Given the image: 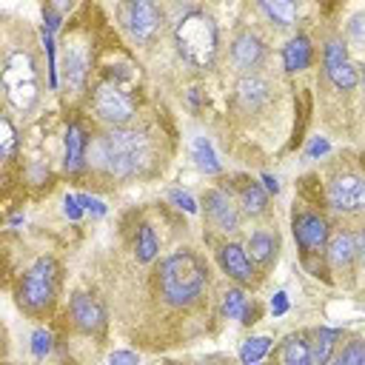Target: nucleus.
<instances>
[{
  "label": "nucleus",
  "mask_w": 365,
  "mask_h": 365,
  "mask_svg": "<svg viewBox=\"0 0 365 365\" xmlns=\"http://www.w3.org/2000/svg\"><path fill=\"white\" fill-rule=\"evenodd\" d=\"M91 157H94V165L106 168L108 174L131 177L148 160V140L145 134L131 131V128H111L108 134L97 137Z\"/></svg>",
  "instance_id": "1"
},
{
  "label": "nucleus",
  "mask_w": 365,
  "mask_h": 365,
  "mask_svg": "<svg viewBox=\"0 0 365 365\" xmlns=\"http://www.w3.org/2000/svg\"><path fill=\"white\" fill-rule=\"evenodd\" d=\"M205 279H208V271H205L202 259L191 251H177V254L165 257L160 265V288L171 305L194 302L202 294Z\"/></svg>",
  "instance_id": "2"
},
{
  "label": "nucleus",
  "mask_w": 365,
  "mask_h": 365,
  "mask_svg": "<svg viewBox=\"0 0 365 365\" xmlns=\"http://www.w3.org/2000/svg\"><path fill=\"white\" fill-rule=\"evenodd\" d=\"M174 40H177V48H180L185 63H191L197 68L211 66V60L217 54V26H214V20L208 14L188 11L177 23Z\"/></svg>",
  "instance_id": "3"
},
{
  "label": "nucleus",
  "mask_w": 365,
  "mask_h": 365,
  "mask_svg": "<svg viewBox=\"0 0 365 365\" xmlns=\"http://www.w3.org/2000/svg\"><path fill=\"white\" fill-rule=\"evenodd\" d=\"M3 88H6V97L14 108L20 111H29L34 103H37V68H34V60L29 51H11L6 57V68H3Z\"/></svg>",
  "instance_id": "4"
},
{
  "label": "nucleus",
  "mask_w": 365,
  "mask_h": 365,
  "mask_svg": "<svg viewBox=\"0 0 365 365\" xmlns=\"http://www.w3.org/2000/svg\"><path fill=\"white\" fill-rule=\"evenodd\" d=\"M54 288H57V268H54V259L48 257H40L23 277L20 282V302L29 308V311H43L51 305L54 299Z\"/></svg>",
  "instance_id": "5"
},
{
  "label": "nucleus",
  "mask_w": 365,
  "mask_h": 365,
  "mask_svg": "<svg viewBox=\"0 0 365 365\" xmlns=\"http://www.w3.org/2000/svg\"><path fill=\"white\" fill-rule=\"evenodd\" d=\"M94 108H97V114H100L106 123H111V125H123V123H128V120L134 117V100H131L120 86H111V83H106V86L97 88V94H94Z\"/></svg>",
  "instance_id": "6"
},
{
  "label": "nucleus",
  "mask_w": 365,
  "mask_h": 365,
  "mask_svg": "<svg viewBox=\"0 0 365 365\" xmlns=\"http://www.w3.org/2000/svg\"><path fill=\"white\" fill-rule=\"evenodd\" d=\"M328 202L334 211L356 214L365 211V180L356 174H342L328 185Z\"/></svg>",
  "instance_id": "7"
},
{
  "label": "nucleus",
  "mask_w": 365,
  "mask_h": 365,
  "mask_svg": "<svg viewBox=\"0 0 365 365\" xmlns=\"http://www.w3.org/2000/svg\"><path fill=\"white\" fill-rule=\"evenodd\" d=\"M123 23L128 29V34L137 40V43H145L154 37L157 26H160V9L148 0H134V3H125L123 6Z\"/></svg>",
  "instance_id": "8"
},
{
  "label": "nucleus",
  "mask_w": 365,
  "mask_h": 365,
  "mask_svg": "<svg viewBox=\"0 0 365 365\" xmlns=\"http://www.w3.org/2000/svg\"><path fill=\"white\" fill-rule=\"evenodd\" d=\"M325 71H328V80L336 86V88H354L359 83V74L354 68V63L348 60L345 54V46L339 40H331L325 46Z\"/></svg>",
  "instance_id": "9"
},
{
  "label": "nucleus",
  "mask_w": 365,
  "mask_h": 365,
  "mask_svg": "<svg viewBox=\"0 0 365 365\" xmlns=\"http://www.w3.org/2000/svg\"><path fill=\"white\" fill-rule=\"evenodd\" d=\"M205 214H208V220H211V225L217 231L231 234V231L240 228V208L234 205L231 194H225L220 188H214V191L205 194Z\"/></svg>",
  "instance_id": "10"
},
{
  "label": "nucleus",
  "mask_w": 365,
  "mask_h": 365,
  "mask_svg": "<svg viewBox=\"0 0 365 365\" xmlns=\"http://www.w3.org/2000/svg\"><path fill=\"white\" fill-rule=\"evenodd\" d=\"M294 237L302 251H322L328 242V222L319 214H299L294 217Z\"/></svg>",
  "instance_id": "11"
},
{
  "label": "nucleus",
  "mask_w": 365,
  "mask_h": 365,
  "mask_svg": "<svg viewBox=\"0 0 365 365\" xmlns=\"http://www.w3.org/2000/svg\"><path fill=\"white\" fill-rule=\"evenodd\" d=\"M68 311H71V319H74V325H77L80 331H97V328H103V322H106V314H103L100 302L91 299L88 294H74Z\"/></svg>",
  "instance_id": "12"
},
{
  "label": "nucleus",
  "mask_w": 365,
  "mask_h": 365,
  "mask_svg": "<svg viewBox=\"0 0 365 365\" xmlns=\"http://www.w3.org/2000/svg\"><path fill=\"white\" fill-rule=\"evenodd\" d=\"M220 265H222V271H225L228 277H234L237 282H251V279H254V265H251L245 248L237 245V242H225V245L220 248Z\"/></svg>",
  "instance_id": "13"
},
{
  "label": "nucleus",
  "mask_w": 365,
  "mask_h": 365,
  "mask_svg": "<svg viewBox=\"0 0 365 365\" xmlns=\"http://www.w3.org/2000/svg\"><path fill=\"white\" fill-rule=\"evenodd\" d=\"M262 54H265L262 40H259L257 34H251V31H242V34L234 40V46H231V60H234V66L242 68V71L257 68L259 60H262Z\"/></svg>",
  "instance_id": "14"
},
{
  "label": "nucleus",
  "mask_w": 365,
  "mask_h": 365,
  "mask_svg": "<svg viewBox=\"0 0 365 365\" xmlns=\"http://www.w3.org/2000/svg\"><path fill=\"white\" fill-rule=\"evenodd\" d=\"M268 100V83L257 74H245L240 83H237V103L248 111L259 108L262 103Z\"/></svg>",
  "instance_id": "15"
},
{
  "label": "nucleus",
  "mask_w": 365,
  "mask_h": 365,
  "mask_svg": "<svg viewBox=\"0 0 365 365\" xmlns=\"http://www.w3.org/2000/svg\"><path fill=\"white\" fill-rule=\"evenodd\" d=\"M86 163V134L77 123L66 128V171H80Z\"/></svg>",
  "instance_id": "16"
},
{
  "label": "nucleus",
  "mask_w": 365,
  "mask_h": 365,
  "mask_svg": "<svg viewBox=\"0 0 365 365\" xmlns=\"http://www.w3.org/2000/svg\"><path fill=\"white\" fill-rule=\"evenodd\" d=\"M282 63H285V71H302L308 63H311V43L308 37H294L288 40V46L282 48Z\"/></svg>",
  "instance_id": "17"
},
{
  "label": "nucleus",
  "mask_w": 365,
  "mask_h": 365,
  "mask_svg": "<svg viewBox=\"0 0 365 365\" xmlns=\"http://www.w3.org/2000/svg\"><path fill=\"white\" fill-rule=\"evenodd\" d=\"M336 336H339V331L336 328H319V331H314V336H311V362L314 365H328L331 362V351H334V345H336Z\"/></svg>",
  "instance_id": "18"
},
{
  "label": "nucleus",
  "mask_w": 365,
  "mask_h": 365,
  "mask_svg": "<svg viewBox=\"0 0 365 365\" xmlns=\"http://www.w3.org/2000/svg\"><path fill=\"white\" fill-rule=\"evenodd\" d=\"M279 365H314L311 362V345L305 342V336H288L279 345Z\"/></svg>",
  "instance_id": "19"
},
{
  "label": "nucleus",
  "mask_w": 365,
  "mask_h": 365,
  "mask_svg": "<svg viewBox=\"0 0 365 365\" xmlns=\"http://www.w3.org/2000/svg\"><path fill=\"white\" fill-rule=\"evenodd\" d=\"M63 77H66V86H68L71 91H80V88H83V83H86V54H83V48L66 51Z\"/></svg>",
  "instance_id": "20"
},
{
  "label": "nucleus",
  "mask_w": 365,
  "mask_h": 365,
  "mask_svg": "<svg viewBox=\"0 0 365 365\" xmlns=\"http://www.w3.org/2000/svg\"><path fill=\"white\" fill-rule=\"evenodd\" d=\"M356 257V242L351 234H334L331 242H328V259L331 265L342 268V265H351Z\"/></svg>",
  "instance_id": "21"
},
{
  "label": "nucleus",
  "mask_w": 365,
  "mask_h": 365,
  "mask_svg": "<svg viewBox=\"0 0 365 365\" xmlns=\"http://www.w3.org/2000/svg\"><path fill=\"white\" fill-rule=\"evenodd\" d=\"M191 154H194V163H197L200 171H205V174H220V160H217L214 145H211L208 137H194Z\"/></svg>",
  "instance_id": "22"
},
{
  "label": "nucleus",
  "mask_w": 365,
  "mask_h": 365,
  "mask_svg": "<svg viewBox=\"0 0 365 365\" xmlns=\"http://www.w3.org/2000/svg\"><path fill=\"white\" fill-rule=\"evenodd\" d=\"M248 251H251V259H257L259 265H271V259L277 257V237L265 234V231H257L248 240Z\"/></svg>",
  "instance_id": "23"
},
{
  "label": "nucleus",
  "mask_w": 365,
  "mask_h": 365,
  "mask_svg": "<svg viewBox=\"0 0 365 365\" xmlns=\"http://www.w3.org/2000/svg\"><path fill=\"white\" fill-rule=\"evenodd\" d=\"M240 205H242V211H245V214H251V217L262 214V211H265V205H268L265 188H262V185H257V182H245V185H242V191H240Z\"/></svg>",
  "instance_id": "24"
},
{
  "label": "nucleus",
  "mask_w": 365,
  "mask_h": 365,
  "mask_svg": "<svg viewBox=\"0 0 365 365\" xmlns=\"http://www.w3.org/2000/svg\"><path fill=\"white\" fill-rule=\"evenodd\" d=\"M222 314H225L228 319L251 322V319H248V317H251V311H248V299H245V294H242L240 288L225 291V297H222Z\"/></svg>",
  "instance_id": "25"
},
{
  "label": "nucleus",
  "mask_w": 365,
  "mask_h": 365,
  "mask_svg": "<svg viewBox=\"0 0 365 365\" xmlns=\"http://www.w3.org/2000/svg\"><path fill=\"white\" fill-rule=\"evenodd\" d=\"M259 9L279 26H291L297 17V6L291 0H274V3H259Z\"/></svg>",
  "instance_id": "26"
},
{
  "label": "nucleus",
  "mask_w": 365,
  "mask_h": 365,
  "mask_svg": "<svg viewBox=\"0 0 365 365\" xmlns=\"http://www.w3.org/2000/svg\"><path fill=\"white\" fill-rule=\"evenodd\" d=\"M268 351H271V339H268V336H251V339L242 342L240 359H242L245 365H257Z\"/></svg>",
  "instance_id": "27"
},
{
  "label": "nucleus",
  "mask_w": 365,
  "mask_h": 365,
  "mask_svg": "<svg viewBox=\"0 0 365 365\" xmlns=\"http://www.w3.org/2000/svg\"><path fill=\"white\" fill-rule=\"evenodd\" d=\"M157 257V237L151 231V225H140L137 234V259L140 262H151Z\"/></svg>",
  "instance_id": "28"
},
{
  "label": "nucleus",
  "mask_w": 365,
  "mask_h": 365,
  "mask_svg": "<svg viewBox=\"0 0 365 365\" xmlns=\"http://www.w3.org/2000/svg\"><path fill=\"white\" fill-rule=\"evenodd\" d=\"M48 351H51V334L43 331V328H37V331L31 334V354L40 359V356H46Z\"/></svg>",
  "instance_id": "29"
},
{
  "label": "nucleus",
  "mask_w": 365,
  "mask_h": 365,
  "mask_svg": "<svg viewBox=\"0 0 365 365\" xmlns=\"http://www.w3.org/2000/svg\"><path fill=\"white\" fill-rule=\"evenodd\" d=\"M339 356L342 365H365V342H351Z\"/></svg>",
  "instance_id": "30"
},
{
  "label": "nucleus",
  "mask_w": 365,
  "mask_h": 365,
  "mask_svg": "<svg viewBox=\"0 0 365 365\" xmlns=\"http://www.w3.org/2000/svg\"><path fill=\"white\" fill-rule=\"evenodd\" d=\"M0 128H3V148H0V157H3V160H9V157H11V151H14V128H11L9 117H3V120H0Z\"/></svg>",
  "instance_id": "31"
},
{
  "label": "nucleus",
  "mask_w": 365,
  "mask_h": 365,
  "mask_svg": "<svg viewBox=\"0 0 365 365\" xmlns=\"http://www.w3.org/2000/svg\"><path fill=\"white\" fill-rule=\"evenodd\" d=\"M168 200H171L177 208H182L185 214H197V200H194L191 194H185V191H171Z\"/></svg>",
  "instance_id": "32"
},
{
  "label": "nucleus",
  "mask_w": 365,
  "mask_h": 365,
  "mask_svg": "<svg viewBox=\"0 0 365 365\" xmlns=\"http://www.w3.org/2000/svg\"><path fill=\"white\" fill-rule=\"evenodd\" d=\"M348 34L356 46H365V14H356L351 23H348Z\"/></svg>",
  "instance_id": "33"
},
{
  "label": "nucleus",
  "mask_w": 365,
  "mask_h": 365,
  "mask_svg": "<svg viewBox=\"0 0 365 365\" xmlns=\"http://www.w3.org/2000/svg\"><path fill=\"white\" fill-rule=\"evenodd\" d=\"M77 200H80V205H83V211H91L94 217H103V214H106V205H103V202H100L97 197H88V194H80Z\"/></svg>",
  "instance_id": "34"
},
{
  "label": "nucleus",
  "mask_w": 365,
  "mask_h": 365,
  "mask_svg": "<svg viewBox=\"0 0 365 365\" xmlns=\"http://www.w3.org/2000/svg\"><path fill=\"white\" fill-rule=\"evenodd\" d=\"M106 365H137V354H131V351H114Z\"/></svg>",
  "instance_id": "35"
},
{
  "label": "nucleus",
  "mask_w": 365,
  "mask_h": 365,
  "mask_svg": "<svg viewBox=\"0 0 365 365\" xmlns=\"http://www.w3.org/2000/svg\"><path fill=\"white\" fill-rule=\"evenodd\" d=\"M63 211H66V217H68V220H80V217H83V205H80V200H77V197H66Z\"/></svg>",
  "instance_id": "36"
},
{
  "label": "nucleus",
  "mask_w": 365,
  "mask_h": 365,
  "mask_svg": "<svg viewBox=\"0 0 365 365\" xmlns=\"http://www.w3.org/2000/svg\"><path fill=\"white\" fill-rule=\"evenodd\" d=\"M271 311H274V317H282V314L288 311V294H285V291H277V294L271 297Z\"/></svg>",
  "instance_id": "37"
},
{
  "label": "nucleus",
  "mask_w": 365,
  "mask_h": 365,
  "mask_svg": "<svg viewBox=\"0 0 365 365\" xmlns=\"http://www.w3.org/2000/svg\"><path fill=\"white\" fill-rule=\"evenodd\" d=\"M331 151V143L328 140H322V137H317V140H311V145H308V157H322V154H328Z\"/></svg>",
  "instance_id": "38"
},
{
  "label": "nucleus",
  "mask_w": 365,
  "mask_h": 365,
  "mask_svg": "<svg viewBox=\"0 0 365 365\" xmlns=\"http://www.w3.org/2000/svg\"><path fill=\"white\" fill-rule=\"evenodd\" d=\"M262 188H265L268 194H279V182H277L271 174H262Z\"/></svg>",
  "instance_id": "39"
},
{
  "label": "nucleus",
  "mask_w": 365,
  "mask_h": 365,
  "mask_svg": "<svg viewBox=\"0 0 365 365\" xmlns=\"http://www.w3.org/2000/svg\"><path fill=\"white\" fill-rule=\"evenodd\" d=\"M359 242H362V257H365V228H362V234H359Z\"/></svg>",
  "instance_id": "40"
},
{
  "label": "nucleus",
  "mask_w": 365,
  "mask_h": 365,
  "mask_svg": "<svg viewBox=\"0 0 365 365\" xmlns=\"http://www.w3.org/2000/svg\"><path fill=\"white\" fill-rule=\"evenodd\" d=\"M331 365H342V356H336V359H334V362H331Z\"/></svg>",
  "instance_id": "41"
}]
</instances>
